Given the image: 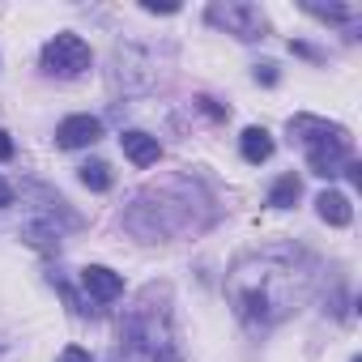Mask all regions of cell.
<instances>
[{"instance_id":"6da1fadb","label":"cell","mask_w":362,"mask_h":362,"mask_svg":"<svg viewBox=\"0 0 362 362\" xmlns=\"http://www.w3.org/2000/svg\"><path fill=\"white\" fill-rule=\"evenodd\" d=\"M311 286H315V260L294 243L256 247L239 256L226 273V298L235 315L256 332L290 320L307 303Z\"/></svg>"},{"instance_id":"7a4b0ae2","label":"cell","mask_w":362,"mask_h":362,"mask_svg":"<svg viewBox=\"0 0 362 362\" xmlns=\"http://www.w3.org/2000/svg\"><path fill=\"white\" fill-rule=\"evenodd\" d=\"M218 222V205L197 175H170L162 184H149L124 209V230L136 239H179L201 235Z\"/></svg>"},{"instance_id":"3957f363","label":"cell","mask_w":362,"mask_h":362,"mask_svg":"<svg viewBox=\"0 0 362 362\" xmlns=\"http://www.w3.org/2000/svg\"><path fill=\"white\" fill-rule=\"evenodd\" d=\"M115 362H184L175 337V303L166 281H149L119 320Z\"/></svg>"},{"instance_id":"277c9868","label":"cell","mask_w":362,"mask_h":362,"mask_svg":"<svg viewBox=\"0 0 362 362\" xmlns=\"http://www.w3.org/2000/svg\"><path fill=\"white\" fill-rule=\"evenodd\" d=\"M205 18H209V26H218V30H226V35H235L243 43H256L269 30L264 9L260 5H247V0H218V5L205 9Z\"/></svg>"},{"instance_id":"5b68a950","label":"cell","mask_w":362,"mask_h":362,"mask_svg":"<svg viewBox=\"0 0 362 362\" xmlns=\"http://www.w3.org/2000/svg\"><path fill=\"white\" fill-rule=\"evenodd\" d=\"M43 69L52 77H81L90 69V43L81 35H73V30L47 39L43 43Z\"/></svg>"},{"instance_id":"8992f818","label":"cell","mask_w":362,"mask_h":362,"mask_svg":"<svg viewBox=\"0 0 362 362\" xmlns=\"http://www.w3.org/2000/svg\"><path fill=\"white\" fill-rule=\"evenodd\" d=\"M349 153H354V141H349V132L337 124L332 132H324L320 141L307 145V166H311V175H320V179H337L341 166L349 162Z\"/></svg>"},{"instance_id":"52a82bcc","label":"cell","mask_w":362,"mask_h":362,"mask_svg":"<svg viewBox=\"0 0 362 362\" xmlns=\"http://www.w3.org/2000/svg\"><path fill=\"white\" fill-rule=\"evenodd\" d=\"M98 136H103V119H94V115H69L56 128V145L60 149H86Z\"/></svg>"},{"instance_id":"ba28073f","label":"cell","mask_w":362,"mask_h":362,"mask_svg":"<svg viewBox=\"0 0 362 362\" xmlns=\"http://www.w3.org/2000/svg\"><path fill=\"white\" fill-rule=\"evenodd\" d=\"M81 286H86V294L103 307V303H115L119 294H124V277L119 273H111L107 264H86L81 269Z\"/></svg>"},{"instance_id":"9c48e42d","label":"cell","mask_w":362,"mask_h":362,"mask_svg":"<svg viewBox=\"0 0 362 362\" xmlns=\"http://www.w3.org/2000/svg\"><path fill=\"white\" fill-rule=\"evenodd\" d=\"M119 149H124V158H128L132 166H153V162L162 158V145H158V136H149V132H141V128H128V132H119Z\"/></svg>"},{"instance_id":"30bf717a","label":"cell","mask_w":362,"mask_h":362,"mask_svg":"<svg viewBox=\"0 0 362 362\" xmlns=\"http://www.w3.org/2000/svg\"><path fill=\"white\" fill-rule=\"evenodd\" d=\"M315 214H320L328 226H349V222H354V205H349V197H345V192H332V188L315 197Z\"/></svg>"},{"instance_id":"8fae6325","label":"cell","mask_w":362,"mask_h":362,"mask_svg":"<svg viewBox=\"0 0 362 362\" xmlns=\"http://www.w3.org/2000/svg\"><path fill=\"white\" fill-rule=\"evenodd\" d=\"M239 149H243V158H247L252 166H260V162H269V158H273V136H269L264 128H243Z\"/></svg>"},{"instance_id":"7c38bea8","label":"cell","mask_w":362,"mask_h":362,"mask_svg":"<svg viewBox=\"0 0 362 362\" xmlns=\"http://www.w3.org/2000/svg\"><path fill=\"white\" fill-rule=\"evenodd\" d=\"M22 239H26L35 252H60V230H56L52 222H43V218H30V222L22 226Z\"/></svg>"},{"instance_id":"4fadbf2b","label":"cell","mask_w":362,"mask_h":362,"mask_svg":"<svg viewBox=\"0 0 362 362\" xmlns=\"http://www.w3.org/2000/svg\"><path fill=\"white\" fill-rule=\"evenodd\" d=\"M337 124H328V119H320V115H290V136L307 149L311 141H320L324 132H332Z\"/></svg>"},{"instance_id":"5bb4252c","label":"cell","mask_w":362,"mask_h":362,"mask_svg":"<svg viewBox=\"0 0 362 362\" xmlns=\"http://www.w3.org/2000/svg\"><path fill=\"white\" fill-rule=\"evenodd\" d=\"M298 197H303V179H298L294 170H286V175L277 179V184L269 188V205H273V209H290Z\"/></svg>"},{"instance_id":"9a60e30c","label":"cell","mask_w":362,"mask_h":362,"mask_svg":"<svg viewBox=\"0 0 362 362\" xmlns=\"http://www.w3.org/2000/svg\"><path fill=\"white\" fill-rule=\"evenodd\" d=\"M81 184H86L90 192H111V166H107L103 158H90V162L81 166Z\"/></svg>"},{"instance_id":"2e32d148","label":"cell","mask_w":362,"mask_h":362,"mask_svg":"<svg viewBox=\"0 0 362 362\" xmlns=\"http://www.w3.org/2000/svg\"><path fill=\"white\" fill-rule=\"evenodd\" d=\"M307 13L320 18V22H332V26H354L358 22V13L345 9V5H307Z\"/></svg>"},{"instance_id":"e0dca14e","label":"cell","mask_w":362,"mask_h":362,"mask_svg":"<svg viewBox=\"0 0 362 362\" xmlns=\"http://www.w3.org/2000/svg\"><path fill=\"white\" fill-rule=\"evenodd\" d=\"M52 286L64 294V303H69V311H73V315H90V311H94V307H86V298H81V294H77V290L60 277V273H52Z\"/></svg>"},{"instance_id":"ac0fdd59","label":"cell","mask_w":362,"mask_h":362,"mask_svg":"<svg viewBox=\"0 0 362 362\" xmlns=\"http://www.w3.org/2000/svg\"><path fill=\"white\" fill-rule=\"evenodd\" d=\"M197 107H201V111H205L209 119H226V115H230V107H222V103H214L209 94H201V98H197Z\"/></svg>"},{"instance_id":"d6986e66","label":"cell","mask_w":362,"mask_h":362,"mask_svg":"<svg viewBox=\"0 0 362 362\" xmlns=\"http://www.w3.org/2000/svg\"><path fill=\"white\" fill-rule=\"evenodd\" d=\"M256 81H260V86H277V64H273V60L256 64Z\"/></svg>"},{"instance_id":"ffe728a7","label":"cell","mask_w":362,"mask_h":362,"mask_svg":"<svg viewBox=\"0 0 362 362\" xmlns=\"http://www.w3.org/2000/svg\"><path fill=\"white\" fill-rule=\"evenodd\" d=\"M56 362H94V358H90V349L69 345V349H60V358H56Z\"/></svg>"},{"instance_id":"44dd1931","label":"cell","mask_w":362,"mask_h":362,"mask_svg":"<svg viewBox=\"0 0 362 362\" xmlns=\"http://www.w3.org/2000/svg\"><path fill=\"white\" fill-rule=\"evenodd\" d=\"M290 52H294V56H303V60H315V64L324 60V52H320V47H311V43H290Z\"/></svg>"},{"instance_id":"7402d4cb","label":"cell","mask_w":362,"mask_h":362,"mask_svg":"<svg viewBox=\"0 0 362 362\" xmlns=\"http://www.w3.org/2000/svg\"><path fill=\"white\" fill-rule=\"evenodd\" d=\"M341 175H345V179H349V184H354V188H358V184H362V166H358V162H354V158H349V162H345V166H341Z\"/></svg>"},{"instance_id":"603a6c76","label":"cell","mask_w":362,"mask_h":362,"mask_svg":"<svg viewBox=\"0 0 362 362\" xmlns=\"http://www.w3.org/2000/svg\"><path fill=\"white\" fill-rule=\"evenodd\" d=\"M9 158H13V136L0 128V162H9Z\"/></svg>"},{"instance_id":"cb8c5ba5","label":"cell","mask_w":362,"mask_h":362,"mask_svg":"<svg viewBox=\"0 0 362 362\" xmlns=\"http://www.w3.org/2000/svg\"><path fill=\"white\" fill-rule=\"evenodd\" d=\"M141 9H145V13H179V5H153V0H145Z\"/></svg>"},{"instance_id":"d4e9b609","label":"cell","mask_w":362,"mask_h":362,"mask_svg":"<svg viewBox=\"0 0 362 362\" xmlns=\"http://www.w3.org/2000/svg\"><path fill=\"white\" fill-rule=\"evenodd\" d=\"M13 205V188H9V179H0V209Z\"/></svg>"},{"instance_id":"484cf974","label":"cell","mask_w":362,"mask_h":362,"mask_svg":"<svg viewBox=\"0 0 362 362\" xmlns=\"http://www.w3.org/2000/svg\"><path fill=\"white\" fill-rule=\"evenodd\" d=\"M349 362H362V358H349Z\"/></svg>"}]
</instances>
